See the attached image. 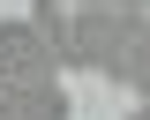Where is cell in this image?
Masks as SVG:
<instances>
[{"label":"cell","instance_id":"6","mask_svg":"<svg viewBox=\"0 0 150 120\" xmlns=\"http://www.w3.org/2000/svg\"><path fill=\"white\" fill-rule=\"evenodd\" d=\"M128 120H150V105H135V113H128Z\"/></svg>","mask_w":150,"mask_h":120},{"label":"cell","instance_id":"3","mask_svg":"<svg viewBox=\"0 0 150 120\" xmlns=\"http://www.w3.org/2000/svg\"><path fill=\"white\" fill-rule=\"evenodd\" d=\"M0 120H75L68 83L45 75V83H0Z\"/></svg>","mask_w":150,"mask_h":120},{"label":"cell","instance_id":"5","mask_svg":"<svg viewBox=\"0 0 150 120\" xmlns=\"http://www.w3.org/2000/svg\"><path fill=\"white\" fill-rule=\"evenodd\" d=\"M128 90H143V105H150V23H143V38H135V60H128Z\"/></svg>","mask_w":150,"mask_h":120},{"label":"cell","instance_id":"2","mask_svg":"<svg viewBox=\"0 0 150 120\" xmlns=\"http://www.w3.org/2000/svg\"><path fill=\"white\" fill-rule=\"evenodd\" d=\"M60 68H68V60L53 53V38H45L30 15L0 23V83H45V75H60Z\"/></svg>","mask_w":150,"mask_h":120},{"label":"cell","instance_id":"1","mask_svg":"<svg viewBox=\"0 0 150 120\" xmlns=\"http://www.w3.org/2000/svg\"><path fill=\"white\" fill-rule=\"evenodd\" d=\"M143 8H112V0H75V38H68V68H90L105 83H128L135 38H143Z\"/></svg>","mask_w":150,"mask_h":120},{"label":"cell","instance_id":"4","mask_svg":"<svg viewBox=\"0 0 150 120\" xmlns=\"http://www.w3.org/2000/svg\"><path fill=\"white\" fill-rule=\"evenodd\" d=\"M30 23L53 38V53L68 60V38H75V0H30Z\"/></svg>","mask_w":150,"mask_h":120},{"label":"cell","instance_id":"7","mask_svg":"<svg viewBox=\"0 0 150 120\" xmlns=\"http://www.w3.org/2000/svg\"><path fill=\"white\" fill-rule=\"evenodd\" d=\"M120 8H150V0H120Z\"/></svg>","mask_w":150,"mask_h":120}]
</instances>
